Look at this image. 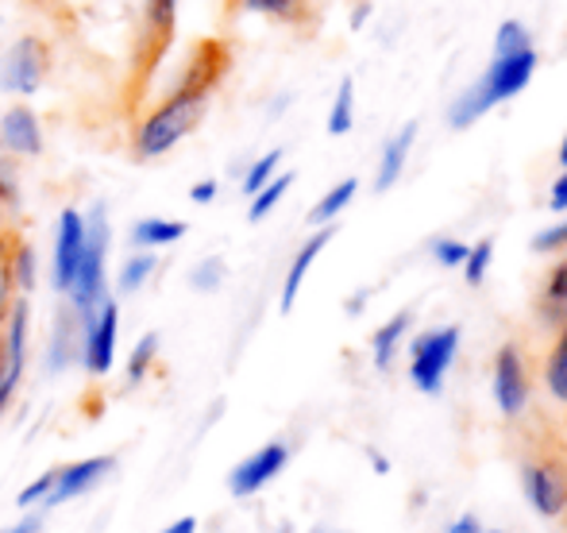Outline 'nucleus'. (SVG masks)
<instances>
[{"instance_id":"nucleus-45","label":"nucleus","mask_w":567,"mask_h":533,"mask_svg":"<svg viewBox=\"0 0 567 533\" xmlns=\"http://www.w3.org/2000/svg\"><path fill=\"white\" fill-rule=\"evenodd\" d=\"M567 166V132H564V140H560V171Z\"/></svg>"},{"instance_id":"nucleus-2","label":"nucleus","mask_w":567,"mask_h":533,"mask_svg":"<svg viewBox=\"0 0 567 533\" xmlns=\"http://www.w3.org/2000/svg\"><path fill=\"white\" fill-rule=\"evenodd\" d=\"M537 66H540V51H537V43H533L529 23L514 20V16L502 20L498 28H494V47H491L486 70L467 90L452 98L449 129L467 132V129H475L483 116H491L494 109L522 98L533 85V78H537Z\"/></svg>"},{"instance_id":"nucleus-3","label":"nucleus","mask_w":567,"mask_h":533,"mask_svg":"<svg viewBox=\"0 0 567 533\" xmlns=\"http://www.w3.org/2000/svg\"><path fill=\"white\" fill-rule=\"evenodd\" d=\"M109 256H113V217H109L105 202H93L85 209V256L74 275V286L66 290V306H74L82 317L93 314L101 301L116 298Z\"/></svg>"},{"instance_id":"nucleus-27","label":"nucleus","mask_w":567,"mask_h":533,"mask_svg":"<svg viewBox=\"0 0 567 533\" xmlns=\"http://www.w3.org/2000/svg\"><path fill=\"white\" fill-rule=\"evenodd\" d=\"M290 186H293V174H290V171H278L275 178L267 182V186L255 189V194L247 197V221H251V225H259V221H267L270 213H275L278 205L286 202V194H290Z\"/></svg>"},{"instance_id":"nucleus-46","label":"nucleus","mask_w":567,"mask_h":533,"mask_svg":"<svg viewBox=\"0 0 567 533\" xmlns=\"http://www.w3.org/2000/svg\"><path fill=\"white\" fill-rule=\"evenodd\" d=\"M483 533H506V530H483Z\"/></svg>"},{"instance_id":"nucleus-38","label":"nucleus","mask_w":567,"mask_h":533,"mask_svg":"<svg viewBox=\"0 0 567 533\" xmlns=\"http://www.w3.org/2000/svg\"><path fill=\"white\" fill-rule=\"evenodd\" d=\"M371 16H374V4H371V0H359V4L351 8V16H348V28H351V31H363L367 23H371Z\"/></svg>"},{"instance_id":"nucleus-44","label":"nucleus","mask_w":567,"mask_h":533,"mask_svg":"<svg viewBox=\"0 0 567 533\" xmlns=\"http://www.w3.org/2000/svg\"><path fill=\"white\" fill-rule=\"evenodd\" d=\"M367 457H371V468H374V472H379V475H386V472H390V460L382 457L379 449H367Z\"/></svg>"},{"instance_id":"nucleus-36","label":"nucleus","mask_w":567,"mask_h":533,"mask_svg":"<svg viewBox=\"0 0 567 533\" xmlns=\"http://www.w3.org/2000/svg\"><path fill=\"white\" fill-rule=\"evenodd\" d=\"M220 197V178H202L189 186V202L194 205H213Z\"/></svg>"},{"instance_id":"nucleus-39","label":"nucleus","mask_w":567,"mask_h":533,"mask_svg":"<svg viewBox=\"0 0 567 533\" xmlns=\"http://www.w3.org/2000/svg\"><path fill=\"white\" fill-rule=\"evenodd\" d=\"M486 526L475 519V514H460V519H452L449 526H444V533H483Z\"/></svg>"},{"instance_id":"nucleus-43","label":"nucleus","mask_w":567,"mask_h":533,"mask_svg":"<svg viewBox=\"0 0 567 533\" xmlns=\"http://www.w3.org/2000/svg\"><path fill=\"white\" fill-rule=\"evenodd\" d=\"M0 533H43V522H39V514H35V519H20L16 526H8Z\"/></svg>"},{"instance_id":"nucleus-40","label":"nucleus","mask_w":567,"mask_h":533,"mask_svg":"<svg viewBox=\"0 0 567 533\" xmlns=\"http://www.w3.org/2000/svg\"><path fill=\"white\" fill-rule=\"evenodd\" d=\"M367 301H371V290H355L348 301H343V309H348V317H359L367 309Z\"/></svg>"},{"instance_id":"nucleus-7","label":"nucleus","mask_w":567,"mask_h":533,"mask_svg":"<svg viewBox=\"0 0 567 533\" xmlns=\"http://www.w3.org/2000/svg\"><path fill=\"white\" fill-rule=\"evenodd\" d=\"M491 399L498 406L502 418H522L529 410L533 399V376H529V360H525V348L517 340L498 345L491 363Z\"/></svg>"},{"instance_id":"nucleus-13","label":"nucleus","mask_w":567,"mask_h":533,"mask_svg":"<svg viewBox=\"0 0 567 533\" xmlns=\"http://www.w3.org/2000/svg\"><path fill=\"white\" fill-rule=\"evenodd\" d=\"M0 147L16 158V163H28L39 158L47 147V129L43 116L31 101H12V105L0 109Z\"/></svg>"},{"instance_id":"nucleus-8","label":"nucleus","mask_w":567,"mask_h":533,"mask_svg":"<svg viewBox=\"0 0 567 533\" xmlns=\"http://www.w3.org/2000/svg\"><path fill=\"white\" fill-rule=\"evenodd\" d=\"M120 356V301H101L93 314L82 317V363L90 379H109Z\"/></svg>"},{"instance_id":"nucleus-25","label":"nucleus","mask_w":567,"mask_h":533,"mask_svg":"<svg viewBox=\"0 0 567 533\" xmlns=\"http://www.w3.org/2000/svg\"><path fill=\"white\" fill-rule=\"evenodd\" d=\"M359 121V90H355V78H340L337 93H332L329 101V113H324V129H329V135H348L351 129H355Z\"/></svg>"},{"instance_id":"nucleus-35","label":"nucleus","mask_w":567,"mask_h":533,"mask_svg":"<svg viewBox=\"0 0 567 533\" xmlns=\"http://www.w3.org/2000/svg\"><path fill=\"white\" fill-rule=\"evenodd\" d=\"M8 244V240H4ZM4 244H0V321H4V314L12 309V301L20 298L12 286V275H8V259H4Z\"/></svg>"},{"instance_id":"nucleus-20","label":"nucleus","mask_w":567,"mask_h":533,"mask_svg":"<svg viewBox=\"0 0 567 533\" xmlns=\"http://www.w3.org/2000/svg\"><path fill=\"white\" fill-rule=\"evenodd\" d=\"M540 383H545L548 399L567 410V317L556 325V337L545 352V363H540Z\"/></svg>"},{"instance_id":"nucleus-42","label":"nucleus","mask_w":567,"mask_h":533,"mask_svg":"<svg viewBox=\"0 0 567 533\" xmlns=\"http://www.w3.org/2000/svg\"><path fill=\"white\" fill-rule=\"evenodd\" d=\"M158 533H197V519H194V514H186V519H174L171 526H163Z\"/></svg>"},{"instance_id":"nucleus-30","label":"nucleus","mask_w":567,"mask_h":533,"mask_svg":"<svg viewBox=\"0 0 567 533\" xmlns=\"http://www.w3.org/2000/svg\"><path fill=\"white\" fill-rule=\"evenodd\" d=\"M225 278H228V264L220 256H205L202 264H194V270H189V286L197 294H217L225 286Z\"/></svg>"},{"instance_id":"nucleus-41","label":"nucleus","mask_w":567,"mask_h":533,"mask_svg":"<svg viewBox=\"0 0 567 533\" xmlns=\"http://www.w3.org/2000/svg\"><path fill=\"white\" fill-rule=\"evenodd\" d=\"M12 233H16V225H12V205L0 202V244H4Z\"/></svg>"},{"instance_id":"nucleus-15","label":"nucleus","mask_w":567,"mask_h":533,"mask_svg":"<svg viewBox=\"0 0 567 533\" xmlns=\"http://www.w3.org/2000/svg\"><path fill=\"white\" fill-rule=\"evenodd\" d=\"M43 363L51 376H62V371L82 363V314H78L74 306H62L59 314H54Z\"/></svg>"},{"instance_id":"nucleus-16","label":"nucleus","mask_w":567,"mask_h":533,"mask_svg":"<svg viewBox=\"0 0 567 533\" xmlns=\"http://www.w3.org/2000/svg\"><path fill=\"white\" fill-rule=\"evenodd\" d=\"M417 135H421L417 121H405L398 132H390V140L379 151V163H374V194H390L402 182L405 166L413 158V147H417Z\"/></svg>"},{"instance_id":"nucleus-31","label":"nucleus","mask_w":567,"mask_h":533,"mask_svg":"<svg viewBox=\"0 0 567 533\" xmlns=\"http://www.w3.org/2000/svg\"><path fill=\"white\" fill-rule=\"evenodd\" d=\"M467 248H471V244L455 240V236H436V240L429 244V256H433V264H436V267L460 270V267H463V259H467Z\"/></svg>"},{"instance_id":"nucleus-47","label":"nucleus","mask_w":567,"mask_h":533,"mask_svg":"<svg viewBox=\"0 0 567 533\" xmlns=\"http://www.w3.org/2000/svg\"><path fill=\"white\" fill-rule=\"evenodd\" d=\"M309 533H332V530H309Z\"/></svg>"},{"instance_id":"nucleus-4","label":"nucleus","mask_w":567,"mask_h":533,"mask_svg":"<svg viewBox=\"0 0 567 533\" xmlns=\"http://www.w3.org/2000/svg\"><path fill=\"white\" fill-rule=\"evenodd\" d=\"M54 74V47L39 31H23L0 51V93L12 101H31Z\"/></svg>"},{"instance_id":"nucleus-34","label":"nucleus","mask_w":567,"mask_h":533,"mask_svg":"<svg viewBox=\"0 0 567 533\" xmlns=\"http://www.w3.org/2000/svg\"><path fill=\"white\" fill-rule=\"evenodd\" d=\"M47 491H51V472H43L39 480H31L28 488L16 495V506H20V511H43Z\"/></svg>"},{"instance_id":"nucleus-12","label":"nucleus","mask_w":567,"mask_h":533,"mask_svg":"<svg viewBox=\"0 0 567 533\" xmlns=\"http://www.w3.org/2000/svg\"><path fill=\"white\" fill-rule=\"evenodd\" d=\"M286 464H290V444H286V441L259 444V449L247 452V457L228 472V495L231 499L259 495V491H267L270 483L286 472Z\"/></svg>"},{"instance_id":"nucleus-17","label":"nucleus","mask_w":567,"mask_h":533,"mask_svg":"<svg viewBox=\"0 0 567 533\" xmlns=\"http://www.w3.org/2000/svg\"><path fill=\"white\" fill-rule=\"evenodd\" d=\"M186 233H189V225L178 217H140L127 228V244H132L135 252H166L186 240Z\"/></svg>"},{"instance_id":"nucleus-10","label":"nucleus","mask_w":567,"mask_h":533,"mask_svg":"<svg viewBox=\"0 0 567 533\" xmlns=\"http://www.w3.org/2000/svg\"><path fill=\"white\" fill-rule=\"evenodd\" d=\"M113 472H116L113 452H97V457L70 460V464H62V468H51V491H47L43 511H54V506L90 495V491H97Z\"/></svg>"},{"instance_id":"nucleus-23","label":"nucleus","mask_w":567,"mask_h":533,"mask_svg":"<svg viewBox=\"0 0 567 533\" xmlns=\"http://www.w3.org/2000/svg\"><path fill=\"white\" fill-rule=\"evenodd\" d=\"M155 275H158V252H127L113 275V294L116 298H132Z\"/></svg>"},{"instance_id":"nucleus-33","label":"nucleus","mask_w":567,"mask_h":533,"mask_svg":"<svg viewBox=\"0 0 567 533\" xmlns=\"http://www.w3.org/2000/svg\"><path fill=\"white\" fill-rule=\"evenodd\" d=\"M16 194H20V163L0 147V202L16 205Z\"/></svg>"},{"instance_id":"nucleus-21","label":"nucleus","mask_w":567,"mask_h":533,"mask_svg":"<svg viewBox=\"0 0 567 533\" xmlns=\"http://www.w3.org/2000/svg\"><path fill=\"white\" fill-rule=\"evenodd\" d=\"M4 259H8V275H12V286L20 298H31L39 286V256L35 248L28 244L23 233H12L4 244Z\"/></svg>"},{"instance_id":"nucleus-14","label":"nucleus","mask_w":567,"mask_h":533,"mask_svg":"<svg viewBox=\"0 0 567 533\" xmlns=\"http://www.w3.org/2000/svg\"><path fill=\"white\" fill-rule=\"evenodd\" d=\"M332 236H337V225L313 228V233H309L306 240H301V248L293 252L290 267H286V275H282V290H278V309H282V314H290V309L298 306L301 286H306L309 270H313V264L321 259V252L332 244Z\"/></svg>"},{"instance_id":"nucleus-1","label":"nucleus","mask_w":567,"mask_h":533,"mask_svg":"<svg viewBox=\"0 0 567 533\" xmlns=\"http://www.w3.org/2000/svg\"><path fill=\"white\" fill-rule=\"evenodd\" d=\"M228 74V47L217 39H205L189 51L186 66L174 74V82L158 93L155 101L143 105V113L132 124V155L140 163H155L166 158L178 143H186L189 135L202 129L205 113L213 105V93L220 90Z\"/></svg>"},{"instance_id":"nucleus-11","label":"nucleus","mask_w":567,"mask_h":533,"mask_svg":"<svg viewBox=\"0 0 567 533\" xmlns=\"http://www.w3.org/2000/svg\"><path fill=\"white\" fill-rule=\"evenodd\" d=\"M525 503L540 519H564L567 514V464L556 457H537L522 468Z\"/></svg>"},{"instance_id":"nucleus-19","label":"nucleus","mask_w":567,"mask_h":533,"mask_svg":"<svg viewBox=\"0 0 567 533\" xmlns=\"http://www.w3.org/2000/svg\"><path fill=\"white\" fill-rule=\"evenodd\" d=\"M410 332H413V309H398L390 321H382L371 337V363L374 368L379 371L394 368L398 352H402V345L410 340Z\"/></svg>"},{"instance_id":"nucleus-26","label":"nucleus","mask_w":567,"mask_h":533,"mask_svg":"<svg viewBox=\"0 0 567 533\" xmlns=\"http://www.w3.org/2000/svg\"><path fill=\"white\" fill-rule=\"evenodd\" d=\"M158 352H163V340L158 332H143L132 348H127V363H124V383L127 387H140L151 379V371L158 368Z\"/></svg>"},{"instance_id":"nucleus-28","label":"nucleus","mask_w":567,"mask_h":533,"mask_svg":"<svg viewBox=\"0 0 567 533\" xmlns=\"http://www.w3.org/2000/svg\"><path fill=\"white\" fill-rule=\"evenodd\" d=\"M282 158H286L282 147H270V151H262L259 158H251V163L244 166V174H239V189H244V197H251L255 189L267 186V182L282 171Z\"/></svg>"},{"instance_id":"nucleus-37","label":"nucleus","mask_w":567,"mask_h":533,"mask_svg":"<svg viewBox=\"0 0 567 533\" xmlns=\"http://www.w3.org/2000/svg\"><path fill=\"white\" fill-rule=\"evenodd\" d=\"M548 209L553 213H567V166L556 174V182L548 186Z\"/></svg>"},{"instance_id":"nucleus-32","label":"nucleus","mask_w":567,"mask_h":533,"mask_svg":"<svg viewBox=\"0 0 567 533\" xmlns=\"http://www.w3.org/2000/svg\"><path fill=\"white\" fill-rule=\"evenodd\" d=\"M533 252H540V256L567 252V217L556 221V225H548V228H540V233L533 236Z\"/></svg>"},{"instance_id":"nucleus-29","label":"nucleus","mask_w":567,"mask_h":533,"mask_svg":"<svg viewBox=\"0 0 567 533\" xmlns=\"http://www.w3.org/2000/svg\"><path fill=\"white\" fill-rule=\"evenodd\" d=\"M491 264H494V240L491 236H483V240H475L467 248V259H463V283L467 286H483L486 275H491Z\"/></svg>"},{"instance_id":"nucleus-24","label":"nucleus","mask_w":567,"mask_h":533,"mask_svg":"<svg viewBox=\"0 0 567 533\" xmlns=\"http://www.w3.org/2000/svg\"><path fill=\"white\" fill-rule=\"evenodd\" d=\"M355 197H359V178H340L337 186H329L313 202V209H309V225H313V228L337 225L343 213L351 209V202H355Z\"/></svg>"},{"instance_id":"nucleus-9","label":"nucleus","mask_w":567,"mask_h":533,"mask_svg":"<svg viewBox=\"0 0 567 533\" xmlns=\"http://www.w3.org/2000/svg\"><path fill=\"white\" fill-rule=\"evenodd\" d=\"M82 256H85V209L78 205H66L54 221V236H51V286L54 294L66 298V290L74 286V275L82 267Z\"/></svg>"},{"instance_id":"nucleus-6","label":"nucleus","mask_w":567,"mask_h":533,"mask_svg":"<svg viewBox=\"0 0 567 533\" xmlns=\"http://www.w3.org/2000/svg\"><path fill=\"white\" fill-rule=\"evenodd\" d=\"M178 35V0H143L140 39H135V85L147 90Z\"/></svg>"},{"instance_id":"nucleus-22","label":"nucleus","mask_w":567,"mask_h":533,"mask_svg":"<svg viewBox=\"0 0 567 533\" xmlns=\"http://www.w3.org/2000/svg\"><path fill=\"white\" fill-rule=\"evenodd\" d=\"M537 314H540V321L553 325V329L567 317V252H560V259L548 267L545 283H540Z\"/></svg>"},{"instance_id":"nucleus-18","label":"nucleus","mask_w":567,"mask_h":533,"mask_svg":"<svg viewBox=\"0 0 567 533\" xmlns=\"http://www.w3.org/2000/svg\"><path fill=\"white\" fill-rule=\"evenodd\" d=\"M236 8L290 31H306L313 23V0H236Z\"/></svg>"},{"instance_id":"nucleus-5","label":"nucleus","mask_w":567,"mask_h":533,"mask_svg":"<svg viewBox=\"0 0 567 533\" xmlns=\"http://www.w3.org/2000/svg\"><path fill=\"white\" fill-rule=\"evenodd\" d=\"M463 329L460 325H436V329H421L417 337H410V383L421 394L436 399L449 383L455 360H460Z\"/></svg>"}]
</instances>
